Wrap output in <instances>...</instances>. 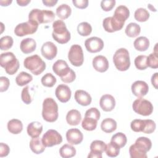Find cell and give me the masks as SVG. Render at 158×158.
<instances>
[{"instance_id":"484cf974","label":"cell","mask_w":158,"mask_h":158,"mask_svg":"<svg viewBox=\"0 0 158 158\" xmlns=\"http://www.w3.org/2000/svg\"><path fill=\"white\" fill-rule=\"evenodd\" d=\"M8 131L14 135L19 134L23 130V123L19 119L13 118L9 120L7 125Z\"/></svg>"},{"instance_id":"d6986e66","label":"cell","mask_w":158,"mask_h":158,"mask_svg":"<svg viewBox=\"0 0 158 158\" xmlns=\"http://www.w3.org/2000/svg\"><path fill=\"white\" fill-rule=\"evenodd\" d=\"M101 108L105 112L112 111L115 106V98L110 94H106L101 96L99 101Z\"/></svg>"},{"instance_id":"f5cc1de1","label":"cell","mask_w":158,"mask_h":158,"mask_svg":"<svg viewBox=\"0 0 158 158\" xmlns=\"http://www.w3.org/2000/svg\"><path fill=\"white\" fill-rule=\"evenodd\" d=\"M10 152L9 146L4 143H0V157H3L7 156Z\"/></svg>"},{"instance_id":"f546056e","label":"cell","mask_w":158,"mask_h":158,"mask_svg":"<svg viewBox=\"0 0 158 158\" xmlns=\"http://www.w3.org/2000/svg\"><path fill=\"white\" fill-rule=\"evenodd\" d=\"M59 154L62 157L70 158L75 156L76 149L73 146L69 144H65L60 148Z\"/></svg>"},{"instance_id":"5b68a950","label":"cell","mask_w":158,"mask_h":158,"mask_svg":"<svg viewBox=\"0 0 158 158\" xmlns=\"http://www.w3.org/2000/svg\"><path fill=\"white\" fill-rule=\"evenodd\" d=\"M24 67L33 75H39L46 69V63L37 54L28 56L24 59Z\"/></svg>"},{"instance_id":"f1b7e54d","label":"cell","mask_w":158,"mask_h":158,"mask_svg":"<svg viewBox=\"0 0 158 158\" xmlns=\"http://www.w3.org/2000/svg\"><path fill=\"white\" fill-rule=\"evenodd\" d=\"M71 14L72 9L67 4H62L56 9V15L62 20L67 19Z\"/></svg>"},{"instance_id":"1f68e13d","label":"cell","mask_w":158,"mask_h":158,"mask_svg":"<svg viewBox=\"0 0 158 158\" xmlns=\"http://www.w3.org/2000/svg\"><path fill=\"white\" fill-rule=\"evenodd\" d=\"M135 144L146 152L149 151L152 147V142L151 139L145 136H140L135 141Z\"/></svg>"},{"instance_id":"6f0895ef","label":"cell","mask_w":158,"mask_h":158,"mask_svg":"<svg viewBox=\"0 0 158 158\" xmlns=\"http://www.w3.org/2000/svg\"><path fill=\"white\" fill-rule=\"evenodd\" d=\"M30 2V0H17V3L20 6H26Z\"/></svg>"},{"instance_id":"d6a6232c","label":"cell","mask_w":158,"mask_h":158,"mask_svg":"<svg viewBox=\"0 0 158 158\" xmlns=\"http://www.w3.org/2000/svg\"><path fill=\"white\" fill-rule=\"evenodd\" d=\"M32 80L33 77L31 75L25 72H21L16 77L15 82L18 86H23L31 82Z\"/></svg>"},{"instance_id":"f907efd6","label":"cell","mask_w":158,"mask_h":158,"mask_svg":"<svg viewBox=\"0 0 158 158\" xmlns=\"http://www.w3.org/2000/svg\"><path fill=\"white\" fill-rule=\"evenodd\" d=\"M9 85H10V81L8 79V78L3 76L0 77V91L1 92H4L7 91Z\"/></svg>"},{"instance_id":"ffe728a7","label":"cell","mask_w":158,"mask_h":158,"mask_svg":"<svg viewBox=\"0 0 158 158\" xmlns=\"http://www.w3.org/2000/svg\"><path fill=\"white\" fill-rule=\"evenodd\" d=\"M74 98L78 104L83 106L89 105L92 101L90 94L86 91L82 89H78L75 91Z\"/></svg>"},{"instance_id":"277c9868","label":"cell","mask_w":158,"mask_h":158,"mask_svg":"<svg viewBox=\"0 0 158 158\" xmlns=\"http://www.w3.org/2000/svg\"><path fill=\"white\" fill-rule=\"evenodd\" d=\"M0 65L9 75L15 74L19 70L20 64L15 56L12 52L2 53L0 56Z\"/></svg>"},{"instance_id":"bcb514c9","label":"cell","mask_w":158,"mask_h":158,"mask_svg":"<svg viewBox=\"0 0 158 158\" xmlns=\"http://www.w3.org/2000/svg\"><path fill=\"white\" fill-rule=\"evenodd\" d=\"M146 125L144 130L143 131V133H146V134H151L153 133L156 128V125L154 121L151 119H146L145 120Z\"/></svg>"},{"instance_id":"816d5d0a","label":"cell","mask_w":158,"mask_h":158,"mask_svg":"<svg viewBox=\"0 0 158 158\" xmlns=\"http://www.w3.org/2000/svg\"><path fill=\"white\" fill-rule=\"evenodd\" d=\"M72 3L78 9H85L88 6V0H73Z\"/></svg>"},{"instance_id":"4316f807","label":"cell","mask_w":158,"mask_h":158,"mask_svg":"<svg viewBox=\"0 0 158 158\" xmlns=\"http://www.w3.org/2000/svg\"><path fill=\"white\" fill-rule=\"evenodd\" d=\"M117 122L112 118H106L104 119L101 123V130L107 133H110L115 131L117 128Z\"/></svg>"},{"instance_id":"44dd1931","label":"cell","mask_w":158,"mask_h":158,"mask_svg":"<svg viewBox=\"0 0 158 158\" xmlns=\"http://www.w3.org/2000/svg\"><path fill=\"white\" fill-rule=\"evenodd\" d=\"M36 48L35 40L31 38H27L22 40L20 44L21 51L24 54H30L33 52Z\"/></svg>"},{"instance_id":"db71d44e","label":"cell","mask_w":158,"mask_h":158,"mask_svg":"<svg viewBox=\"0 0 158 158\" xmlns=\"http://www.w3.org/2000/svg\"><path fill=\"white\" fill-rule=\"evenodd\" d=\"M157 78L158 73L156 72L151 77V83L156 89H157Z\"/></svg>"},{"instance_id":"680465c9","label":"cell","mask_w":158,"mask_h":158,"mask_svg":"<svg viewBox=\"0 0 158 158\" xmlns=\"http://www.w3.org/2000/svg\"><path fill=\"white\" fill-rule=\"evenodd\" d=\"M12 0H6V1H3V0H1L0 1V4L2 6H9L11 2H12Z\"/></svg>"},{"instance_id":"8d00e7d4","label":"cell","mask_w":158,"mask_h":158,"mask_svg":"<svg viewBox=\"0 0 158 158\" xmlns=\"http://www.w3.org/2000/svg\"><path fill=\"white\" fill-rule=\"evenodd\" d=\"M149 12L144 8H138L137 9L134 14V17L136 20L143 22L147 21L149 18Z\"/></svg>"},{"instance_id":"ee69618b","label":"cell","mask_w":158,"mask_h":158,"mask_svg":"<svg viewBox=\"0 0 158 158\" xmlns=\"http://www.w3.org/2000/svg\"><path fill=\"white\" fill-rule=\"evenodd\" d=\"M14 43L13 38L10 36H4L0 39V48L2 51L8 50L12 48Z\"/></svg>"},{"instance_id":"7402d4cb","label":"cell","mask_w":158,"mask_h":158,"mask_svg":"<svg viewBox=\"0 0 158 158\" xmlns=\"http://www.w3.org/2000/svg\"><path fill=\"white\" fill-rule=\"evenodd\" d=\"M130 16V10L128 8L123 5H120L118 6L114 13V17L115 19L118 20L120 22L124 23L127 20V19Z\"/></svg>"},{"instance_id":"7bdbcfd3","label":"cell","mask_w":158,"mask_h":158,"mask_svg":"<svg viewBox=\"0 0 158 158\" xmlns=\"http://www.w3.org/2000/svg\"><path fill=\"white\" fill-rule=\"evenodd\" d=\"M146 60H147L146 56L145 55L138 56L135 59V60H134V63L136 68L140 70H145L148 67Z\"/></svg>"},{"instance_id":"b9f144b4","label":"cell","mask_w":158,"mask_h":158,"mask_svg":"<svg viewBox=\"0 0 158 158\" xmlns=\"http://www.w3.org/2000/svg\"><path fill=\"white\" fill-rule=\"evenodd\" d=\"M146 125L145 120L135 119L131 121L130 123V127L131 130L135 132H143Z\"/></svg>"},{"instance_id":"f6af8a7d","label":"cell","mask_w":158,"mask_h":158,"mask_svg":"<svg viewBox=\"0 0 158 158\" xmlns=\"http://www.w3.org/2000/svg\"><path fill=\"white\" fill-rule=\"evenodd\" d=\"M146 63L148 67L152 69L158 68V55L155 53H151L147 56Z\"/></svg>"},{"instance_id":"7a4b0ae2","label":"cell","mask_w":158,"mask_h":158,"mask_svg":"<svg viewBox=\"0 0 158 158\" xmlns=\"http://www.w3.org/2000/svg\"><path fill=\"white\" fill-rule=\"evenodd\" d=\"M58 106L52 98H46L43 102L42 117L48 122H54L58 118Z\"/></svg>"},{"instance_id":"83f0119b","label":"cell","mask_w":158,"mask_h":158,"mask_svg":"<svg viewBox=\"0 0 158 158\" xmlns=\"http://www.w3.org/2000/svg\"><path fill=\"white\" fill-rule=\"evenodd\" d=\"M149 40L148 38L145 36H139L135 40L133 45L137 51H145L149 47Z\"/></svg>"},{"instance_id":"8fae6325","label":"cell","mask_w":158,"mask_h":158,"mask_svg":"<svg viewBox=\"0 0 158 158\" xmlns=\"http://www.w3.org/2000/svg\"><path fill=\"white\" fill-rule=\"evenodd\" d=\"M42 141L46 147H52L62 142L61 135L55 130H48L43 136Z\"/></svg>"},{"instance_id":"cb8c5ba5","label":"cell","mask_w":158,"mask_h":158,"mask_svg":"<svg viewBox=\"0 0 158 158\" xmlns=\"http://www.w3.org/2000/svg\"><path fill=\"white\" fill-rule=\"evenodd\" d=\"M81 120V115L77 109L69 110L66 115V121L68 124L72 126L78 125Z\"/></svg>"},{"instance_id":"91938a15","label":"cell","mask_w":158,"mask_h":158,"mask_svg":"<svg viewBox=\"0 0 158 158\" xmlns=\"http://www.w3.org/2000/svg\"><path fill=\"white\" fill-rule=\"evenodd\" d=\"M148 7L151 10V11H154V12H156V9H155V8H154V7L151 5V4H149L148 5Z\"/></svg>"},{"instance_id":"9a60e30c","label":"cell","mask_w":158,"mask_h":158,"mask_svg":"<svg viewBox=\"0 0 158 158\" xmlns=\"http://www.w3.org/2000/svg\"><path fill=\"white\" fill-rule=\"evenodd\" d=\"M55 94L60 102L65 103L70 99L72 92L70 88L67 85L60 84L56 88Z\"/></svg>"},{"instance_id":"3957f363","label":"cell","mask_w":158,"mask_h":158,"mask_svg":"<svg viewBox=\"0 0 158 158\" xmlns=\"http://www.w3.org/2000/svg\"><path fill=\"white\" fill-rule=\"evenodd\" d=\"M53 39L59 44H65L70 40V33L67 30L65 23L61 20H57L52 23Z\"/></svg>"},{"instance_id":"836d02e7","label":"cell","mask_w":158,"mask_h":158,"mask_svg":"<svg viewBox=\"0 0 158 158\" xmlns=\"http://www.w3.org/2000/svg\"><path fill=\"white\" fill-rule=\"evenodd\" d=\"M98 120L89 117H85L81 122V127L87 131L94 130L96 128Z\"/></svg>"},{"instance_id":"d590c367","label":"cell","mask_w":158,"mask_h":158,"mask_svg":"<svg viewBox=\"0 0 158 158\" xmlns=\"http://www.w3.org/2000/svg\"><path fill=\"white\" fill-rule=\"evenodd\" d=\"M110 141L116 144L120 148H122L126 145L127 138L124 133L122 132H118L112 136Z\"/></svg>"},{"instance_id":"ac0fdd59","label":"cell","mask_w":158,"mask_h":158,"mask_svg":"<svg viewBox=\"0 0 158 158\" xmlns=\"http://www.w3.org/2000/svg\"><path fill=\"white\" fill-rule=\"evenodd\" d=\"M92 64L93 68L101 73L106 72L109 69V62L104 56L99 55L94 57L93 59Z\"/></svg>"},{"instance_id":"60d3db41","label":"cell","mask_w":158,"mask_h":158,"mask_svg":"<svg viewBox=\"0 0 158 158\" xmlns=\"http://www.w3.org/2000/svg\"><path fill=\"white\" fill-rule=\"evenodd\" d=\"M57 81L56 78L51 73H47L41 79V84L46 87L51 88L54 86Z\"/></svg>"},{"instance_id":"9f6ffc18","label":"cell","mask_w":158,"mask_h":158,"mask_svg":"<svg viewBox=\"0 0 158 158\" xmlns=\"http://www.w3.org/2000/svg\"><path fill=\"white\" fill-rule=\"evenodd\" d=\"M102 154L101 153H96V152H93L91 151L89 152L88 156V157L89 158H102Z\"/></svg>"},{"instance_id":"6da1fadb","label":"cell","mask_w":158,"mask_h":158,"mask_svg":"<svg viewBox=\"0 0 158 158\" xmlns=\"http://www.w3.org/2000/svg\"><path fill=\"white\" fill-rule=\"evenodd\" d=\"M52 70L65 83H72L76 78L75 72L69 67L65 60H57L52 65Z\"/></svg>"},{"instance_id":"ba28073f","label":"cell","mask_w":158,"mask_h":158,"mask_svg":"<svg viewBox=\"0 0 158 158\" xmlns=\"http://www.w3.org/2000/svg\"><path fill=\"white\" fill-rule=\"evenodd\" d=\"M132 108L136 113L143 116L150 115L153 112L152 103L142 98H138L133 101Z\"/></svg>"},{"instance_id":"2e32d148","label":"cell","mask_w":158,"mask_h":158,"mask_svg":"<svg viewBox=\"0 0 158 158\" xmlns=\"http://www.w3.org/2000/svg\"><path fill=\"white\" fill-rule=\"evenodd\" d=\"M131 91L133 94L138 97L142 98L147 94L149 91L148 85L144 81L137 80L131 85Z\"/></svg>"},{"instance_id":"e0dca14e","label":"cell","mask_w":158,"mask_h":158,"mask_svg":"<svg viewBox=\"0 0 158 158\" xmlns=\"http://www.w3.org/2000/svg\"><path fill=\"white\" fill-rule=\"evenodd\" d=\"M66 138L69 144L77 145L82 142L83 135L79 129L70 128L66 132Z\"/></svg>"},{"instance_id":"4dcf8cb0","label":"cell","mask_w":158,"mask_h":158,"mask_svg":"<svg viewBox=\"0 0 158 158\" xmlns=\"http://www.w3.org/2000/svg\"><path fill=\"white\" fill-rule=\"evenodd\" d=\"M125 32L128 36L130 38H135L138 36L140 33L141 27L136 23L131 22L126 27Z\"/></svg>"},{"instance_id":"4fadbf2b","label":"cell","mask_w":158,"mask_h":158,"mask_svg":"<svg viewBox=\"0 0 158 158\" xmlns=\"http://www.w3.org/2000/svg\"><path fill=\"white\" fill-rule=\"evenodd\" d=\"M124 25V23L120 22L114 17H108L102 21V26L105 31L109 33H113L120 30Z\"/></svg>"},{"instance_id":"30bf717a","label":"cell","mask_w":158,"mask_h":158,"mask_svg":"<svg viewBox=\"0 0 158 158\" xmlns=\"http://www.w3.org/2000/svg\"><path fill=\"white\" fill-rule=\"evenodd\" d=\"M68 59L73 66H81L84 61V56L81 46L79 44H73L69 49Z\"/></svg>"},{"instance_id":"74e56055","label":"cell","mask_w":158,"mask_h":158,"mask_svg":"<svg viewBox=\"0 0 158 158\" xmlns=\"http://www.w3.org/2000/svg\"><path fill=\"white\" fill-rule=\"evenodd\" d=\"M77 31L80 35L82 36H86L91 33L92 27L89 23L86 22H83L78 25Z\"/></svg>"},{"instance_id":"8992f818","label":"cell","mask_w":158,"mask_h":158,"mask_svg":"<svg viewBox=\"0 0 158 158\" xmlns=\"http://www.w3.org/2000/svg\"><path fill=\"white\" fill-rule=\"evenodd\" d=\"M115 67L119 71H126L130 66V59L128 51L123 48L117 49L113 56Z\"/></svg>"},{"instance_id":"7c38bea8","label":"cell","mask_w":158,"mask_h":158,"mask_svg":"<svg viewBox=\"0 0 158 158\" xmlns=\"http://www.w3.org/2000/svg\"><path fill=\"white\" fill-rule=\"evenodd\" d=\"M86 50L91 53H96L101 51L104 48V42L99 37L93 36L86 39L85 41Z\"/></svg>"},{"instance_id":"5bb4252c","label":"cell","mask_w":158,"mask_h":158,"mask_svg":"<svg viewBox=\"0 0 158 158\" xmlns=\"http://www.w3.org/2000/svg\"><path fill=\"white\" fill-rule=\"evenodd\" d=\"M41 52L42 56L48 60H52L57 53V48L51 41H46L41 46Z\"/></svg>"},{"instance_id":"52a82bcc","label":"cell","mask_w":158,"mask_h":158,"mask_svg":"<svg viewBox=\"0 0 158 158\" xmlns=\"http://www.w3.org/2000/svg\"><path fill=\"white\" fill-rule=\"evenodd\" d=\"M55 17V14L52 10L33 9L28 14V20L35 21L39 24L47 23L52 22Z\"/></svg>"},{"instance_id":"e575fe53","label":"cell","mask_w":158,"mask_h":158,"mask_svg":"<svg viewBox=\"0 0 158 158\" xmlns=\"http://www.w3.org/2000/svg\"><path fill=\"white\" fill-rule=\"evenodd\" d=\"M129 153L131 158H146L147 152L138 147L135 144L130 146L129 148Z\"/></svg>"},{"instance_id":"f35d334b","label":"cell","mask_w":158,"mask_h":158,"mask_svg":"<svg viewBox=\"0 0 158 158\" xmlns=\"http://www.w3.org/2000/svg\"><path fill=\"white\" fill-rule=\"evenodd\" d=\"M106 147V143L101 140H94L90 144V151L96 153L102 154L105 151Z\"/></svg>"},{"instance_id":"603a6c76","label":"cell","mask_w":158,"mask_h":158,"mask_svg":"<svg viewBox=\"0 0 158 158\" xmlns=\"http://www.w3.org/2000/svg\"><path fill=\"white\" fill-rule=\"evenodd\" d=\"M43 131V125L39 122H32L30 123L27 128L28 135L31 138L39 137Z\"/></svg>"},{"instance_id":"11a10c76","label":"cell","mask_w":158,"mask_h":158,"mask_svg":"<svg viewBox=\"0 0 158 158\" xmlns=\"http://www.w3.org/2000/svg\"><path fill=\"white\" fill-rule=\"evenodd\" d=\"M42 2L44 4V5L47 7H53L57 4V0H43Z\"/></svg>"},{"instance_id":"7dc6e473","label":"cell","mask_w":158,"mask_h":158,"mask_svg":"<svg viewBox=\"0 0 158 158\" xmlns=\"http://www.w3.org/2000/svg\"><path fill=\"white\" fill-rule=\"evenodd\" d=\"M21 99L26 104H30L32 101V98L29 93V86H27L22 89L21 93Z\"/></svg>"},{"instance_id":"d4e9b609","label":"cell","mask_w":158,"mask_h":158,"mask_svg":"<svg viewBox=\"0 0 158 158\" xmlns=\"http://www.w3.org/2000/svg\"><path fill=\"white\" fill-rule=\"evenodd\" d=\"M30 148L33 152L36 154H40L43 152L46 146L42 141V139L39 137L32 138L30 141Z\"/></svg>"},{"instance_id":"9c48e42d","label":"cell","mask_w":158,"mask_h":158,"mask_svg":"<svg viewBox=\"0 0 158 158\" xmlns=\"http://www.w3.org/2000/svg\"><path fill=\"white\" fill-rule=\"evenodd\" d=\"M39 23L35 21L29 20L18 24L15 29L14 33L17 36H23L35 33L38 28Z\"/></svg>"},{"instance_id":"c3c4849f","label":"cell","mask_w":158,"mask_h":158,"mask_svg":"<svg viewBox=\"0 0 158 158\" xmlns=\"http://www.w3.org/2000/svg\"><path fill=\"white\" fill-rule=\"evenodd\" d=\"M101 114L99 110L96 107H91L90 109H88L85 114V117H89L93 118L97 120L100 118Z\"/></svg>"},{"instance_id":"681fc988","label":"cell","mask_w":158,"mask_h":158,"mask_svg":"<svg viewBox=\"0 0 158 158\" xmlns=\"http://www.w3.org/2000/svg\"><path fill=\"white\" fill-rule=\"evenodd\" d=\"M115 0H102L101 2V7L104 11L111 10L115 5Z\"/></svg>"},{"instance_id":"ab89813d","label":"cell","mask_w":158,"mask_h":158,"mask_svg":"<svg viewBox=\"0 0 158 158\" xmlns=\"http://www.w3.org/2000/svg\"><path fill=\"white\" fill-rule=\"evenodd\" d=\"M120 148L115 143L112 142H110L107 144H106V155L110 157H115L120 153Z\"/></svg>"}]
</instances>
